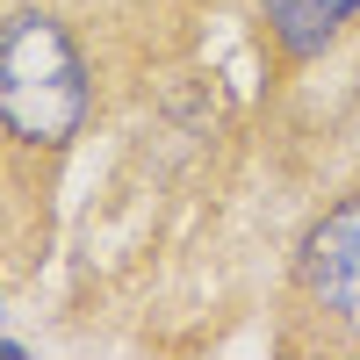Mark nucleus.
Instances as JSON below:
<instances>
[{
  "mask_svg": "<svg viewBox=\"0 0 360 360\" xmlns=\"http://www.w3.org/2000/svg\"><path fill=\"white\" fill-rule=\"evenodd\" d=\"M0 123L29 144H65L86 123V65L51 15L0 29Z\"/></svg>",
  "mask_w": 360,
  "mask_h": 360,
  "instance_id": "f257e3e1",
  "label": "nucleus"
},
{
  "mask_svg": "<svg viewBox=\"0 0 360 360\" xmlns=\"http://www.w3.org/2000/svg\"><path fill=\"white\" fill-rule=\"evenodd\" d=\"M303 288L317 295V310H332L346 332H360V195L339 202L303 238Z\"/></svg>",
  "mask_w": 360,
  "mask_h": 360,
  "instance_id": "f03ea898",
  "label": "nucleus"
},
{
  "mask_svg": "<svg viewBox=\"0 0 360 360\" xmlns=\"http://www.w3.org/2000/svg\"><path fill=\"white\" fill-rule=\"evenodd\" d=\"M259 8H266V29L281 37L288 58H317L360 15V0H259Z\"/></svg>",
  "mask_w": 360,
  "mask_h": 360,
  "instance_id": "7ed1b4c3",
  "label": "nucleus"
}]
</instances>
